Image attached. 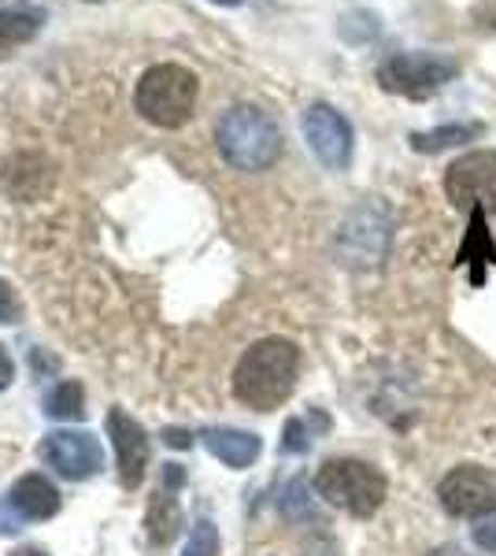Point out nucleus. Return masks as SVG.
<instances>
[{"mask_svg": "<svg viewBox=\"0 0 496 556\" xmlns=\"http://www.w3.org/2000/svg\"><path fill=\"white\" fill-rule=\"evenodd\" d=\"M441 508L456 519H489L496 516V475L478 464L453 468L437 486Z\"/></svg>", "mask_w": 496, "mask_h": 556, "instance_id": "6", "label": "nucleus"}, {"mask_svg": "<svg viewBox=\"0 0 496 556\" xmlns=\"http://www.w3.org/2000/svg\"><path fill=\"white\" fill-rule=\"evenodd\" d=\"M204 445L212 456H219L227 468H249L259 456V438L249 430H233V427H215L204 430Z\"/></svg>", "mask_w": 496, "mask_h": 556, "instance_id": "13", "label": "nucleus"}, {"mask_svg": "<svg viewBox=\"0 0 496 556\" xmlns=\"http://www.w3.org/2000/svg\"><path fill=\"white\" fill-rule=\"evenodd\" d=\"M175 531H178V505L164 493L149 513V538L156 545H167L170 538H175Z\"/></svg>", "mask_w": 496, "mask_h": 556, "instance_id": "17", "label": "nucleus"}, {"mask_svg": "<svg viewBox=\"0 0 496 556\" xmlns=\"http://www.w3.org/2000/svg\"><path fill=\"white\" fill-rule=\"evenodd\" d=\"M315 490L333 508H345V513L367 519L385 501V475L364 460H327L315 475Z\"/></svg>", "mask_w": 496, "mask_h": 556, "instance_id": "4", "label": "nucleus"}, {"mask_svg": "<svg viewBox=\"0 0 496 556\" xmlns=\"http://www.w3.org/2000/svg\"><path fill=\"white\" fill-rule=\"evenodd\" d=\"M15 556H44V553H38V549H20Z\"/></svg>", "mask_w": 496, "mask_h": 556, "instance_id": "25", "label": "nucleus"}, {"mask_svg": "<svg viewBox=\"0 0 496 556\" xmlns=\"http://www.w3.org/2000/svg\"><path fill=\"white\" fill-rule=\"evenodd\" d=\"M133 104H138L141 119H149L152 127H164V130L182 127L196 104V75L178 64L152 67L138 83Z\"/></svg>", "mask_w": 496, "mask_h": 556, "instance_id": "3", "label": "nucleus"}, {"mask_svg": "<svg viewBox=\"0 0 496 556\" xmlns=\"http://www.w3.org/2000/svg\"><path fill=\"white\" fill-rule=\"evenodd\" d=\"M41 30V15L30 8H4L0 12V60L12 56L20 45H26Z\"/></svg>", "mask_w": 496, "mask_h": 556, "instance_id": "14", "label": "nucleus"}, {"mask_svg": "<svg viewBox=\"0 0 496 556\" xmlns=\"http://www.w3.org/2000/svg\"><path fill=\"white\" fill-rule=\"evenodd\" d=\"M304 141L311 146L315 156L330 167V172H345L352 160V127L348 119L330 104H311L301 119Z\"/></svg>", "mask_w": 496, "mask_h": 556, "instance_id": "9", "label": "nucleus"}, {"mask_svg": "<svg viewBox=\"0 0 496 556\" xmlns=\"http://www.w3.org/2000/svg\"><path fill=\"white\" fill-rule=\"evenodd\" d=\"M215 141H219V152L227 156V164L238 167V172H267L282 156V130L256 104L230 108L219 119Z\"/></svg>", "mask_w": 496, "mask_h": 556, "instance_id": "2", "label": "nucleus"}, {"mask_svg": "<svg viewBox=\"0 0 496 556\" xmlns=\"http://www.w3.org/2000/svg\"><path fill=\"white\" fill-rule=\"evenodd\" d=\"M478 127L474 123H453V127H437V130H427V134H411V146L415 152H441V149H453L459 141L474 138Z\"/></svg>", "mask_w": 496, "mask_h": 556, "instance_id": "16", "label": "nucleus"}, {"mask_svg": "<svg viewBox=\"0 0 496 556\" xmlns=\"http://www.w3.org/2000/svg\"><path fill=\"white\" fill-rule=\"evenodd\" d=\"M474 542L482 545L485 553H496V516H489L485 523L474 527Z\"/></svg>", "mask_w": 496, "mask_h": 556, "instance_id": "22", "label": "nucleus"}, {"mask_svg": "<svg viewBox=\"0 0 496 556\" xmlns=\"http://www.w3.org/2000/svg\"><path fill=\"white\" fill-rule=\"evenodd\" d=\"M15 379V364H12V356L4 353V345H0V390H8Z\"/></svg>", "mask_w": 496, "mask_h": 556, "instance_id": "23", "label": "nucleus"}, {"mask_svg": "<svg viewBox=\"0 0 496 556\" xmlns=\"http://www.w3.org/2000/svg\"><path fill=\"white\" fill-rule=\"evenodd\" d=\"M308 434H304V424L301 419H290V424H285V438H282V450H290V453H304L308 450Z\"/></svg>", "mask_w": 496, "mask_h": 556, "instance_id": "20", "label": "nucleus"}, {"mask_svg": "<svg viewBox=\"0 0 496 556\" xmlns=\"http://www.w3.org/2000/svg\"><path fill=\"white\" fill-rule=\"evenodd\" d=\"M445 193L456 208L496 212V152L478 149L459 156L445 175Z\"/></svg>", "mask_w": 496, "mask_h": 556, "instance_id": "7", "label": "nucleus"}, {"mask_svg": "<svg viewBox=\"0 0 496 556\" xmlns=\"http://www.w3.org/2000/svg\"><path fill=\"white\" fill-rule=\"evenodd\" d=\"M296 371H301L296 345L285 342V338H264L241 356L238 371H233V393H238L241 405L275 412L293 393Z\"/></svg>", "mask_w": 496, "mask_h": 556, "instance_id": "1", "label": "nucleus"}, {"mask_svg": "<svg viewBox=\"0 0 496 556\" xmlns=\"http://www.w3.org/2000/svg\"><path fill=\"white\" fill-rule=\"evenodd\" d=\"M282 508H285V513H290V516H304V513H308V497H304V482H293V486L285 490Z\"/></svg>", "mask_w": 496, "mask_h": 556, "instance_id": "21", "label": "nucleus"}, {"mask_svg": "<svg viewBox=\"0 0 496 556\" xmlns=\"http://www.w3.org/2000/svg\"><path fill=\"white\" fill-rule=\"evenodd\" d=\"M215 4H241V0H215Z\"/></svg>", "mask_w": 496, "mask_h": 556, "instance_id": "26", "label": "nucleus"}, {"mask_svg": "<svg viewBox=\"0 0 496 556\" xmlns=\"http://www.w3.org/2000/svg\"><path fill=\"white\" fill-rule=\"evenodd\" d=\"M167 445H175V450H189V445H193V434H189V430H167Z\"/></svg>", "mask_w": 496, "mask_h": 556, "instance_id": "24", "label": "nucleus"}, {"mask_svg": "<svg viewBox=\"0 0 496 556\" xmlns=\"http://www.w3.org/2000/svg\"><path fill=\"white\" fill-rule=\"evenodd\" d=\"M23 319V304L15 298L12 286L0 278V323H20Z\"/></svg>", "mask_w": 496, "mask_h": 556, "instance_id": "19", "label": "nucleus"}, {"mask_svg": "<svg viewBox=\"0 0 496 556\" xmlns=\"http://www.w3.org/2000/svg\"><path fill=\"white\" fill-rule=\"evenodd\" d=\"M352 241H364V253H359V264H378L390 245V219L378 204H367V208L352 212V219L341 227V245H352Z\"/></svg>", "mask_w": 496, "mask_h": 556, "instance_id": "11", "label": "nucleus"}, {"mask_svg": "<svg viewBox=\"0 0 496 556\" xmlns=\"http://www.w3.org/2000/svg\"><path fill=\"white\" fill-rule=\"evenodd\" d=\"M459 75V64L448 56H430V52H400V56H390L382 67H378V83L390 93H404V97H422L437 93L441 86H448Z\"/></svg>", "mask_w": 496, "mask_h": 556, "instance_id": "5", "label": "nucleus"}, {"mask_svg": "<svg viewBox=\"0 0 496 556\" xmlns=\"http://www.w3.org/2000/svg\"><path fill=\"white\" fill-rule=\"evenodd\" d=\"M182 556H219V531H215L212 519H201V523L189 531Z\"/></svg>", "mask_w": 496, "mask_h": 556, "instance_id": "18", "label": "nucleus"}, {"mask_svg": "<svg viewBox=\"0 0 496 556\" xmlns=\"http://www.w3.org/2000/svg\"><path fill=\"white\" fill-rule=\"evenodd\" d=\"M107 434H112V445L119 453V475L126 486H141L149 468V438L141 430L138 419H130L126 412L112 408L107 412Z\"/></svg>", "mask_w": 496, "mask_h": 556, "instance_id": "10", "label": "nucleus"}, {"mask_svg": "<svg viewBox=\"0 0 496 556\" xmlns=\"http://www.w3.org/2000/svg\"><path fill=\"white\" fill-rule=\"evenodd\" d=\"M8 505L23 519H49L60 513V493L49 479H41V475H26V479L15 482V490L8 493Z\"/></svg>", "mask_w": 496, "mask_h": 556, "instance_id": "12", "label": "nucleus"}, {"mask_svg": "<svg viewBox=\"0 0 496 556\" xmlns=\"http://www.w3.org/2000/svg\"><path fill=\"white\" fill-rule=\"evenodd\" d=\"M44 408H49L52 419H82L86 416V393L78 382H63L56 390L49 393V401H44Z\"/></svg>", "mask_w": 496, "mask_h": 556, "instance_id": "15", "label": "nucleus"}, {"mask_svg": "<svg viewBox=\"0 0 496 556\" xmlns=\"http://www.w3.org/2000/svg\"><path fill=\"white\" fill-rule=\"evenodd\" d=\"M41 464L71 482H82L104 468V450L89 430H52L38 445Z\"/></svg>", "mask_w": 496, "mask_h": 556, "instance_id": "8", "label": "nucleus"}]
</instances>
